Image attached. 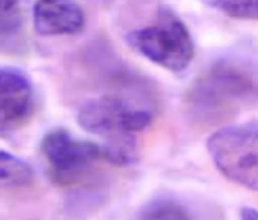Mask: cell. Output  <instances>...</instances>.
<instances>
[{
    "mask_svg": "<svg viewBox=\"0 0 258 220\" xmlns=\"http://www.w3.org/2000/svg\"><path fill=\"white\" fill-rule=\"evenodd\" d=\"M187 104L190 115L207 124L258 108V51L242 44L216 57L194 83Z\"/></svg>",
    "mask_w": 258,
    "mask_h": 220,
    "instance_id": "obj_1",
    "label": "cell"
},
{
    "mask_svg": "<svg viewBox=\"0 0 258 220\" xmlns=\"http://www.w3.org/2000/svg\"><path fill=\"white\" fill-rule=\"evenodd\" d=\"M154 111L133 95L108 94L88 100L78 112L80 126L87 132L106 138L108 162L128 166L136 160L135 135L154 120Z\"/></svg>",
    "mask_w": 258,
    "mask_h": 220,
    "instance_id": "obj_2",
    "label": "cell"
},
{
    "mask_svg": "<svg viewBox=\"0 0 258 220\" xmlns=\"http://www.w3.org/2000/svg\"><path fill=\"white\" fill-rule=\"evenodd\" d=\"M134 51L170 72L186 70L195 57V43L184 22L170 10H161L156 24L128 32Z\"/></svg>",
    "mask_w": 258,
    "mask_h": 220,
    "instance_id": "obj_3",
    "label": "cell"
},
{
    "mask_svg": "<svg viewBox=\"0 0 258 220\" xmlns=\"http://www.w3.org/2000/svg\"><path fill=\"white\" fill-rule=\"evenodd\" d=\"M214 167L228 181L258 191V123L225 126L207 141Z\"/></svg>",
    "mask_w": 258,
    "mask_h": 220,
    "instance_id": "obj_4",
    "label": "cell"
},
{
    "mask_svg": "<svg viewBox=\"0 0 258 220\" xmlns=\"http://www.w3.org/2000/svg\"><path fill=\"white\" fill-rule=\"evenodd\" d=\"M40 146L48 177L60 187L80 184L95 167L108 162L103 144L81 140L64 129L51 130Z\"/></svg>",
    "mask_w": 258,
    "mask_h": 220,
    "instance_id": "obj_5",
    "label": "cell"
},
{
    "mask_svg": "<svg viewBox=\"0 0 258 220\" xmlns=\"http://www.w3.org/2000/svg\"><path fill=\"white\" fill-rule=\"evenodd\" d=\"M35 92L29 78L13 67H0V135L25 125L35 110Z\"/></svg>",
    "mask_w": 258,
    "mask_h": 220,
    "instance_id": "obj_6",
    "label": "cell"
},
{
    "mask_svg": "<svg viewBox=\"0 0 258 220\" xmlns=\"http://www.w3.org/2000/svg\"><path fill=\"white\" fill-rule=\"evenodd\" d=\"M34 25L38 34L45 37L74 36L85 26V15L74 0H36Z\"/></svg>",
    "mask_w": 258,
    "mask_h": 220,
    "instance_id": "obj_7",
    "label": "cell"
},
{
    "mask_svg": "<svg viewBox=\"0 0 258 220\" xmlns=\"http://www.w3.org/2000/svg\"><path fill=\"white\" fill-rule=\"evenodd\" d=\"M135 220H217L207 209L173 197H159L145 204Z\"/></svg>",
    "mask_w": 258,
    "mask_h": 220,
    "instance_id": "obj_8",
    "label": "cell"
},
{
    "mask_svg": "<svg viewBox=\"0 0 258 220\" xmlns=\"http://www.w3.org/2000/svg\"><path fill=\"white\" fill-rule=\"evenodd\" d=\"M28 0H0V45L20 41L26 23Z\"/></svg>",
    "mask_w": 258,
    "mask_h": 220,
    "instance_id": "obj_9",
    "label": "cell"
},
{
    "mask_svg": "<svg viewBox=\"0 0 258 220\" xmlns=\"http://www.w3.org/2000/svg\"><path fill=\"white\" fill-rule=\"evenodd\" d=\"M34 172L27 162L15 155L0 150V188H13L28 185Z\"/></svg>",
    "mask_w": 258,
    "mask_h": 220,
    "instance_id": "obj_10",
    "label": "cell"
},
{
    "mask_svg": "<svg viewBox=\"0 0 258 220\" xmlns=\"http://www.w3.org/2000/svg\"><path fill=\"white\" fill-rule=\"evenodd\" d=\"M240 220H258V210L253 207H244L241 210Z\"/></svg>",
    "mask_w": 258,
    "mask_h": 220,
    "instance_id": "obj_11",
    "label": "cell"
}]
</instances>
